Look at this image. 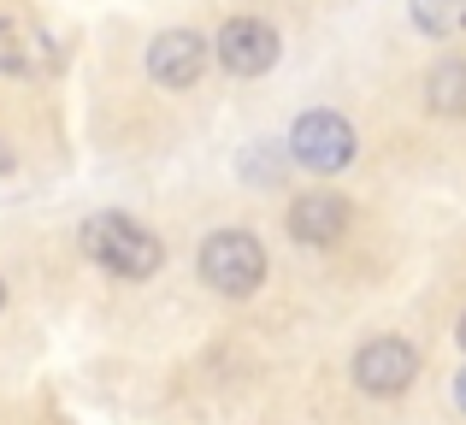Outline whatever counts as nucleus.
Instances as JSON below:
<instances>
[{"mask_svg":"<svg viewBox=\"0 0 466 425\" xmlns=\"http://www.w3.org/2000/svg\"><path fill=\"white\" fill-rule=\"evenodd\" d=\"M83 248H89L95 266H106V272H118V278H154L159 260H166L159 237L148 225H137L130 213H95L89 225H83Z\"/></svg>","mask_w":466,"mask_h":425,"instance_id":"obj_1","label":"nucleus"},{"mask_svg":"<svg viewBox=\"0 0 466 425\" xmlns=\"http://www.w3.org/2000/svg\"><path fill=\"white\" fill-rule=\"evenodd\" d=\"M201 278L218 296H254L266 278V248L254 230H213L201 242Z\"/></svg>","mask_w":466,"mask_h":425,"instance_id":"obj_2","label":"nucleus"},{"mask_svg":"<svg viewBox=\"0 0 466 425\" xmlns=\"http://www.w3.org/2000/svg\"><path fill=\"white\" fill-rule=\"evenodd\" d=\"M289 154H296L308 172H342L354 160V125L342 113H301L289 130Z\"/></svg>","mask_w":466,"mask_h":425,"instance_id":"obj_3","label":"nucleus"},{"mask_svg":"<svg viewBox=\"0 0 466 425\" xmlns=\"http://www.w3.org/2000/svg\"><path fill=\"white\" fill-rule=\"evenodd\" d=\"M278 47H284V35H278L266 18H230L225 30H218V42H213V59L230 71V77H260V71L278 66Z\"/></svg>","mask_w":466,"mask_h":425,"instance_id":"obj_4","label":"nucleus"},{"mask_svg":"<svg viewBox=\"0 0 466 425\" xmlns=\"http://www.w3.org/2000/svg\"><path fill=\"white\" fill-rule=\"evenodd\" d=\"M413 379H420V355H413V343H401V337H372V343H360V355H354V384H360L366 396H401Z\"/></svg>","mask_w":466,"mask_h":425,"instance_id":"obj_5","label":"nucleus"},{"mask_svg":"<svg viewBox=\"0 0 466 425\" xmlns=\"http://www.w3.org/2000/svg\"><path fill=\"white\" fill-rule=\"evenodd\" d=\"M207 59H213V42H201L195 30H166L148 47V77L166 83V89H189L207 71Z\"/></svg>","mask_w":466,"mask_h":425,"instance_id":"obj_6","label":"nucleus"},{"mask_svg":"<svg viewBox=\"0 0 466 425\" xmlns=\"http://www.w3.org/2000/svg\"><path fill=\"white\" fill-rule=\"evenodd\" d=\"M0 71L6 77H42V71H54V42L24 18H0Z\"/></svg>","mask_w":466,"mask_h":425,"instance_id":"obj_7","label":"nucleus"},{"mask_svg":"<svg viewBox=\"0 0 466 425\" xmlns=\"http://www.w3.org/2000/svg\"><path fill=\"white\" fill-rule=\"evenodd\" d=\"M342 225H349V207H342V196H301L289 201V237L308 242V248H325V242L342 237Z\"/></svg>","mask_w":466,"mask_h":425,"instance_id":"obj_8","label":"nucleus"},{"mask_svg":"<svg viewBox=\"0 0 466 425\" xmlns=\"http://www.w3.org/2000/svg\"><path fill=\"white\" fill-rule=\"evenodd\" d=\"M425 106L443 118L466 113V59H437L431 77H425Z\"/></svg>","mask_w":466,"mask_h":425,"instance_id":"obj_9","label":"nucleus"},{"mask_svg":"<svg viewBox=\"0 0 466 425\" xmlns=\"http://www.w3.org/2000/svg\"><path fill=\"white\" fill-rule=\"evenodd\" d=\"M408 12L425 35H466V0H413Z\"/></svg>","mask_w":466,"mask_h":425,"instance_id":"obj_10","label":"nucleus"},{"mask_svg":"<svg viewBox=\"0 0 466 425\" xmlns=\"http://www.w3.org/2000/svg\"><path fill=\"white\" fill-rule=\"evenodd\" d=\"M455 402H461V414H466V372L455 379Z\"/></svg>","mask_w":466,"mask_h":425,"instance_id":"obj_11","label":"nucleus"},{"mask_svg":"<svg viewBox=\"0 0 466 425\" xmlns=\"http://www.w3.org/2000/svg\"><path fill=\"white\" fill-rule=\"evenodd\" d=\"M455 337H461V349H466V313H461V331H455Z\"/></svg>","mask_w":466,"mask_h":425,"instance_id":"obj_12","label":"nucleus"},{"mask_svg":"<svg viewBox=\"0 0 466 425\" xmlns=\"http://www.w3.org/2000/svg\"><path fill=\"white\" fill-rule=\"evenodd\" d=\"M0 308H6V284H0Z\"/></svg>","mask_w":466,"mask_h":425,"instance_id":"obj_13","label":"nucleus"}]
</instances>
